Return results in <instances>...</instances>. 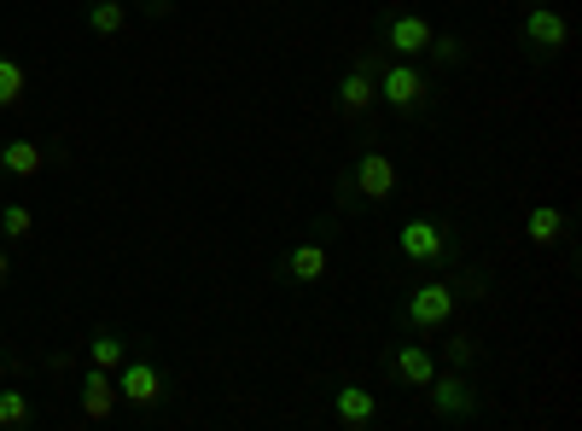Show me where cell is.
Listing matches in <instances>:
<instances>
[{
    "mask_svg": "<svg viewBox=\"0 0 582 431\" xmlns=\"http://www.w3.org/2000/svg\"><path fill=\"white\" fill-rule=\"evenodd\" d=\"M332 414H338V425L362 431V425L379 420V397L362 391V385H338V391H332Z\"/></svg>",
    "mask_w": 582,
    "mask_h": 431,
    "instance_id": "10",
    "label": "cell"
},
{
    "mask_svg": "<svg viewBox=\"0 0 582 431\" xmlns=\"http://www.w3.org/2000/svg\"><path fill=\"white\" fill-rule=\"evenodd\" d=\"M518 30H525V47H530L536 58H559V53L571 47V18L559 12V7H548V0H536Z\"/></svg>",
    "mask_w": 582,
    "mask_h": 431,
    "instance_id": "3",
    "label": "cell"
},
{
    "mask_svg": "<svg viewBox=\"0 0 582 431\" xmlns=\"http://www.w3.org/2000/svg\"><path fill=\"white\" fill-rule=\"evenodd\" d=\"M0 170H7L12 181H35L41 170H47V152H41L35 140H7V147H0Z\"/></svg>",
    "mask_w": 582,
    "mask_h": 431,
    "instance_id": "13",
    "label": "cell"
},
{
    "mask_svg": "<svg viewBox=\"0 0 582 431\" xmlns=\"http://www.w3.org/2000/svg\"><path fill=\"white\" fill-rule=\"evenodd\" d=\"M111 408H117V379L106 374V367H88V374H82V414L111 420Z\"/></svg>",
    "mask_w": 582,
    "mask_h": 431,
    "instance_id": "12",
    "label": "cell"
},
{
    "mask_svg": "<svg viewBox=\"0 0 582 431\" xmlns=\"http://www.w3.org/2000/svg\"><path fill=\"white\" fill-rule=\"evenodd\" d=\"M7 274H12V257H7V251H0V285H7Z\"/></svg>",
    "mask_w": 582,
    "mask_h": 431,
    "instance_id": "22",
    "label": "cell"
},
{
    "mask_svg": "<svg viewBox=\"0 0 582 431\" xmlns=\"http://www.w3.org/2000/svg\"><path fill=\"white\" fill-rule=\"evenodd\" d=\"M356 187H362V198L385 204L390 193H397V163H390L385 152H362L356 158Z\"/></svg>",
    "mask_w": 582,
    "mask_h": 431,
    "instance_id": "8",
    "label": "cell"
},
{
    "mask_svg": "<svg viewBox=\"0 0 582 431\" xmlns=\"http://www.w3.org/2000/svg\"><path fill=\"white\" fill-rule=\"evenodd\" d=\"M111 379H117V402L152 408V402L163 397V367H158V362H146V356H129Z\"/></svg>",
    "mask_w": 582,
    "mask_h": 431,
    "instance_id": "5",
    "label": "cell"
},
{
    "mask_svg": "<svg viewBox=\"0 0 582 431\" xmlns=\"http://www.w3.org/2000/svg\"><path fill=\"white\" fill-rule=\"evenodd\" d=\"M379 82V99L390 111H420L425 99H431V82H425V71L413 65V58H390V65L373 76Z\"/></svg>",
    "mask_w": 582,
    "mask_h": 431,
    "instance_id": "2",
    "label": "cell"
},
{
    "mask_svg": "<svg viewBox=\"0 0 582 431\" xmlns=\"http://www.w3.org/2000/svg\"><path fill=\"white\" fill-rule=\"evenodd\" d=\"M326 269H332V257H326L321 239H303V245L285 251V280H298V285H321Z\"/></svg>",
    "mask_w": 582,
    "mask_h": 431,
    "instance_id": "9",
    "label": "cell"
},
{
    "mask_svg": "<svg viewBox=\"0 0 582 431\" xmlns=\"http://www.w3.org/2000/svg\"><path fill=\"white\" fill-rule=\"evenodd\" d=\"M390 374H397L408 391H425V385L436 379V356L425 351V344H402V351L390 356Z\"/></svg>",
    "mask_w": 582,
    "mask_h": 431,
    "instance_id": "11",
    "label": "cell"
},
{
    "mask_svg": "<svg viewBox=\"0 0 582 431\" xmlns=\"http://www.w3.org/2000/svg\"><path fill=\"white\" fill-rule=\"evenodd\" d=\"M24 94H30V76H24V65L0 53V106H18Z\"/></svg>",
    "mask_w": 582,
    "mask_h": 431,
    "instance_id": "18",
    "label": "cell"
},
{
    "mask_svg": "<svg viewBox=\"0 0 582 431\" xmlns=\"http://www.w3.org/2000/svg\"><path fill=\"white\" fill-rule=\"evenodd\" d=\"M373 99H379V82H373V71L367 65H356L344 82H338V111H349V117H362Z\"/></svg>",
    "mask_w": 582,
    "mask_h": 431,
    "instance_id": "14",
    "label": "cell"
},
{
    "mask_svg": "<svg viewBox=\"0 0 582 431\" xmlns=\"http://www.w3.org/2000/svg\"><path fill=\"white\" fill-rule=\"evenodd\" d=\"M525 239L542 245V251L559 245V239H565V211H559V204H536V211L525 216Z\"/></svg>",
    "mask_w": 582,
    "mask_h": 431,
    "instance_id": "15",
    "label": "cell"
},
{
    "mask_svg": "<svg viewBox=\"0 0 582 431\" xmlns=\"http://www.w3.org/2000/svg\"><path fill=\"white\" fill-rule=\"evenodd\" d=\"M530 7H536V0H530Z\"/></svg>",
    "mask_w": 582,
    "mask_h": 431,
    "instance_id": "23",
    "label": "cell"
},
{
    "mask_svg": "<svg viewBox=\"0 0 582 431\" xmlns=\"http://www.w3.org/2000/svg\"><path fill=\"white\" fill-rule=\"evenodd\" d=\"M30 234H35L30 204H0V239H30Z\"/></svg>",
    "mask_w": 582,
    "mask_h": 431,
    "instance_id": "20",
    "label": "cell"
},
{
    "mask_svg": "<svg viewBox=\"0 0 582 431\" xmlns=\"http://www.w3.org/2000/svg\"><path fill=\"white\" fill-rule=\"evenodd\" d=\"M454 280H425V285H413L408 303H402V326L408 333H443V326L454 321Z\"/></svg>",
    "mask_w": 582,
    "mask_h": 431,
    "instance_id": "1",
    "label": "cell"
},
{
    "mask_svg": "<svg viewBox=\"0 0 582 431\" xmlns=\"http://www.w3.org/2000/svg\"><path fill=\"white\" fill-rule=\"evenodd\" d=\"M397 245H402V257L408 262H443V257H454V239H449V228L436 216H408L402 228H397Z\"/></svg>",
    "mask_w": 582,
    "mask_h": 431,
    "instance_id": "4",
    "label": "cell"
},
{
    "mask_svg": "<svg viewBox=\"0 0 582 431\" xmlns=\"http://www.w3.org/2000/svg\"><path fill=\"white\" fill-rule=\"evenodd\" d=\"M425 391H431V414H436V420H472V414H477V397H472V385L461 379V367L436 374Z\"/></svg>",
    "mask_w": 582,
    "mask_h": 431,
    "instance_id": "6",
    "label": "cell"
},
{
    "mask_svg": "<svg viewBox=\"0 0 582 431\" xmlns=\"http://www.w3.org/2000/svg\"><path fill=\"white\" fill-rule=\"evenodd\" d=\"M122 362H129V344H122L117 333H94V338H88V367H106V374H117Z\"/></svg>",
    "mask_w": 582,
    "mask_h": 431,
    "instance_id": "16",
    "label": "cell"
},
{
    "mask_svg": "<svg viewBox=\"0 0 582 431\" xmlns=\"http://www.w3.org/2000/svg\"><path fill=\"white\" fill-rule=\"evenodd\" d=\"M431 18H420V12H397V18H390V24H385V53L390 58H420L425 47H431Z\"/></svg>",
    "mask_w": 582,
    "mask_h": 431,
    "instance_id": "7",
    "label": "cell"
},
{
    "mask_svg": "<svg viewBox=\"0 0 582 431\" xmlns=\"http://www.w3.org/2000/svg\"><path fill=\"white\" fill-rule=\"evenodd\" d=\"M35 420V408L24 391H0V431H24Z\"/></svg>",
    "mask_w": 582,
    "mask_h": 431,
    "instance_id": "19",
    "label": "cell"
},
{
    "mask_svg": "<svg viewBox=\"0 0 582 431\" xmlns=\"http://www.w3.org/2000/svg\"><path fill=\"white\" fill-rule=\"evenodd\" d=\"M443 356H449V367H466V362H472V344L454 338V344H443Z\"/></svg>",
    "mask_w": 582,
    "mask_h": 431,
    "instance_id": "21",
    "label": "cell"
},
{
    "mask_svg": "<svg viewBox=\"0 0 582 431\" xmlns=\"http://www.w3.org/2000/svg\"><path fill=\"white\" fill-rule=\"evenodd\" d=\"M88 30L94 35H122V30H129V7H122V0H94V7H88Z\"/></svg>",
    "mask_w": 582,
    "mask_h": 431,
    "instance_id": "17",
    "label": "cell"
}]
</instances>
